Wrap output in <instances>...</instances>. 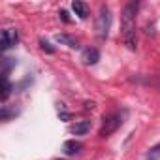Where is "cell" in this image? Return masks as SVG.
I'll return each mask as SVG.
<instances>
[{
    "label": "cell",
    "instance_id": "1",
    "mask_svg": "<svg viewBox=\"0 0 160 160\" xmlns=\"http://www.w3.org/2000/svg\"><path fill=\"white\" fill-rule=\"evenodd\" d=\"M136 13H138V4L130 2L124 6L122 15H121V38L128 49H136Z\"/></svg>",
    "mask_w": 160,
    "mask_h": 160
},
{
    "label": "cell",
    "instance_id": "2",
    "mask_svg": "<svg viewBox=\"0 0 160 160\" xmlns=\"http://www.w3.org/2000/svg\"><path fill=\"white\" fill-rule=\"evenodd\" d=\"M109 27H111V10L108 6H102L96 15V34L102 40H106L109 34Z\"/></svg>",
    "mask_w": 160,
    "mask_h": 160
},
{
    "label": "cell",
    "instance_id": "3",
    "mask_svg": "<svg viewBox=\"0 0 160 160\" xmlns=\"http://www.w3.org/2000/svg\"><path fill=\"white\" fill-rule=\"evenodd\" d=\"M122 124V117L119 113H111V115H106L104 117V122L98 130V136L100 138H109L111 134H115L119 130V126Z\"/></svg>",
    "mask_w": 160,
    "mask_h": 160
},
{
    "label": "cell",
    "instance_id": "4",
    "mask_svg": "<svg viewBox=\"0 0 160 160\" xmlns=\"http://www.w3.org/2000/svg\"><path fill=\"white\" fill-rule=\"evenodd\" d=\"M17 42H19L17 30H13V28H6V30L2 32V42H0V47H2V51H8V49L13 47Z\"/></svg>",
    "mask_w": 160,
    "mask_h": 160
},
{
    "label": "cell",
    "instance_id": "5",
    "mask_svg": "<svg viewBox=\"0 0 160 160\" xmlns=\"http://www.w3.org/2000/svg\"><path fill=\"white\" fill-rule=\"evenodd\" d=\"M81 60H83V64H96L98 60H100V53H98V49H85L83 51V57H81Z\"/></svg>",
    "mask_w": 160,
    "mask_h": 160
},
{
    "label": "cell",
    "instance_id": "6",
    "mask_svg": "<svg viewBox=\"0 0 160 160\" xmlns=\"http://www.w3.org/2000/svg\"><path fill=\"white\" fill-rule=\"evenodd\" d=\"M89 128H91L89 121H75V122L70 126V132L75 134V136H83V134L89 132Z\"/></svg>",
    "mask_w": 160,
    "mask_h": 160
},
{
    "label": "cell",
    "instance_id": "7",
    "mask_svg": "<svg viewBox=\"0 0 160 160\" xmlns=\"http://www.w3.org/2000/svg\"><path fill=\"white\" fill-rule=\"evenodd\" d=\"M62 149H64L66 154H77L79 151L83 149V143L81 141H75V139H68V141H64Z\"/></svg>",
    "mask_w": 160,
    "mask_h": 160
},
{
    "label": "cell",
    "instance_id": "8",
    "mask_svg": "<svg viewBox=\"0 0 160 160\" xmlns=\"http://www.w3.org/2000/svg\"><path fill=\"white\" fill-rule=\"evenodd\" d=\"M72 10L75 12V15H77L79 19H87V15H89L87 4H85V2H79V0H75V2L72 4Z\"/></svg>",
    "mask_w": 160,
    "mask_h": 160
},
{
    "label": "cell",
    "instance_id": "9",
    "mask_svg": "<svg viewBox=\"0 0 160 160\" xmlns=\"http://www.w3.org/2000/svg\"><path fill=\"white\" fill-rule=\"evenodd\" d=\"M57 42H58V43H64V45H68V47H72V49H77V47H79V42H77L75 38L68 36V34H57Z\"/></svg>",
    "mask_w": 160,
    "mask_h": 160
},
{
    "label": "cell",
    "instance_id": "10",
    "mask_svg": "<svg viewBox=\"0 0 160 160\" xmlns=\"http://www.w3.org/2000/svg\"><path fill=\"white\" fill-rule=\"evenodd\" d=\"M145 160H160V143L152 145V147L147 151V154H145Z\"/></svg>",
    "mask_w": 160,
    "mask_h": 160
},
{
    "label": "cell",
    "instance_id": "11",
    "mask_svg": "<svg viewBox=\"0 0 160 160\" xmlns=\"http://www.w3.org/2000/svg\"><path fill=\"white\" fill-rule=\"evenodd\" d=\"M10 92H12V85H10L8 79H4V87H2V100H6V98L10 96Z\"/></svg>",
    "mask_w": 160,
    "mask_h": 160
},
{
    "label": "cell",
    "instance_id": "12",
    "mask_svg": "<svg viewBox=\"0 0 160 160\" xmlns=\"http://www.w3.org/2000/svg\"><path fill=\"white\" fill-rule=\"evenodd\" d=\"M40 43H42V49H43V51H47V53H53V47H51L47 42H43V40H42Z\"/></svg>",
    "mask_w": 160,
    "mask_h": 160
},
{
    "label": "cell",
    "instance_id": "13",
    "mask_svg": "<svg viewBox=\"0 0 160 160\" xmlns=\"http://www.w3.org/2000/svg\"><path fill=\"white\" fill-rule=\"evenodd\" d=\"M94 106H96L94 102H87V104H85V108H87V109H94Z\"/></svg>",
    "mask_w": 160,
    "mask_h": 160
}]
</instances>
